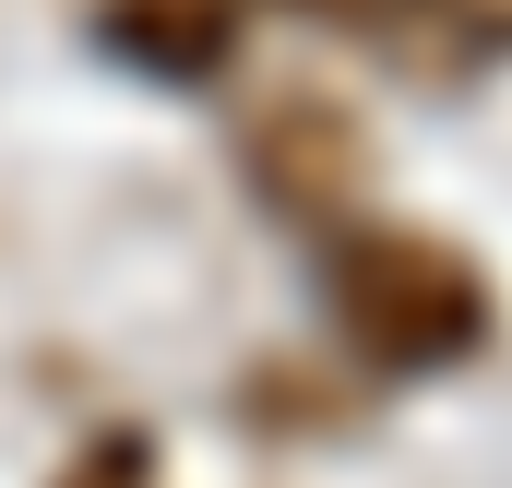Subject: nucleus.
I'll list each match as a JSON object with an SVG mask.
<instances>
[{
    "label": "nucleus",
    "mask_w": 512,
    "mask_h": 488,
    "mask_svg": "<svg viewBox=\"0 0 512 488\" xmlns=\"http://www.w3.org/2000/svg\"><path fill=\"white\" fill-rule=\"evenodd\" d=\"M322 286H334L346 346L382 358V369H453V358H477L489 322H501V298H489V274L465 250L441 227H393V215H346Z\"/></svg>",
    "instance_id": "f257e3e1"
},
{
    "label": "nucleus",
    "mask_w": 512,
    "mask_h": 488,
    "mask_svg": "<svg viewBox=\"0 0 512 488\" xmlns=\"http://www.w3.org/2000/svg\"><path fill=\"white\" fill-rule=\"evenodd\" d=\"M251 179L286 203V215H310V227H346V203L370 191L358 120H346L334 96H274V108L251 120Z\"/></svg>",
    "instance_id": "f03ea898"
},
{
    "label": "nucleus",
    "mask_w": 512,
    "mask_h": 488,
    "mask_svg": "<svg viewBox=\"0 0 512 488\" xmlns=\"http://www.w3.org/2000/svg\"><path fill=\"white\" fill-rule=\"evenodd\" d=\"M310 24H346L370 36L405 72H477V60H512V0H298Z\"/></svg>",
    "instance_id": "7ed1b4c3"
},
{
    "label": "nucleus",
    "mask_w": 512,
    "mask_h": 488,
    "mask_svg": "<svg viewBox=\"0 0 512 488\" xmlns=\"http://www.w3.org/2000/svg\"><path fill=\"white\" fill-rule=\"evenodd\" d=\"M251 0H96V36L143 72H227Z\"/></svg>",
    "instance_id": "20e7f679"
},
{
    "label": "nucleus",
    "mask_w": 512,
    "mask_h": 488,
    "mask_svg": "<svg viewBox=\"0 0 512 488\" xmlns=\"http://www.w3.org/2000/svg\"><path fill=\"white\" fill-rule=\"evenodd\" d=\"M60 488H155V453H143L131 429H108V441H96V453H84Z\"/></svg>",
    "instance_id": "39448f33"
}]
</instances>
